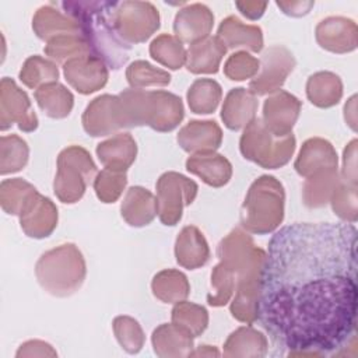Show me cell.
I'll use <instances>...</instances> for the list:
<instances>
[{"mask_svg": "<svg viewBox=\"0 0 358 358\" xmlns=\"http://www.w3.org/2000/svg\"><path fill=\"white\" fill-rule=\"evenodd\" d=\"M172 323L187 331L192 337H197L207 329L208 313L200 305L180 301L172 309Z\"/></svg>", "mask_w": 358, "mask_h": 358, "instance_id": "74e56055", "label": "cell"}, {"mask_svg": "<svg viewBox=\"0 0 358 358\" xmlns=\"http://www.w3.org/2000/svg\"><path fill=\"white\" fill-rule=\"evenodd\" d=\"M340 179L337 168L324 169L308 176L303 185V203L310 208L324 206L330 201Z\"/></svg>", "mask_w": 358, "mask_h": 358, "instance_id": "d6a6232c", "label": "cell"}, {"mask_svg": "<svg viewBox=\"0 0 358 358\" xmlns=\"http://www.w3.org/2000/svg\"><path fill=\"white\" fill-rule=\"evenodd\" d=\"M294 67L295 59L285 46H270L262 56L259 73L249 83L250 92L255 95H266L280 91Z\"/></svg>", "mask_w": 358, "mask_h": 358, "instance_id": "8fae6325", "label": "cell"}, {"mask_svg": "<svg viewBox=\"0 0 358 358\" xmlns=\"http://www.w3.org/2000/svg\"><path fill=\"white\" fill-rule=\"evenodd\" d=\"M38 192L31 183L21 178L6 179L0 185V203L7 214L20 215L28 199Z\"/></svg>", "mask_w": 358, "mask_h": 358, "instance_id": "ab89813d", "label": "cell"}, {"mask_svg": "<svg viewBox=\"0 0 358 358\" xmlns=\"http://www.w3.org/2000/svg\"><path fill=\"white\" fill-rule=\"evenodd\" d=\"M32 28L38 38L48 42L62 35H83L77 21L52 6H43L36 11Z\"/></svg>", "mask_w": 358, "mask_h": 358, "instance_id": "484cf974", "label": "cell"}, {"mask_svg": "<svg viewBox=\"0 0 358 358\" xmlns=\"http://www.w3.org/2000/svg\"><path fill=\"white\" fill-rule=\"evenodd\" d=\"M260 60L246 52H236L231 55L224 66V73L229 80L243 81L252 78L259 73Z\"/></svg>", "mask_w": 358, "mask_h": 358, "instance_id": "7dc6e473", "label": "cell"}, {"mask_svg": "<svg viewBox=\"0 0 358 358\" xmlns=\"http://www.w3.org/2000/svg\"><path fill=\"white\" fill-rule=\"evenodd\" d=\"M284 187L274 176L257 178L241 208L242 228L257 235L273 232L284 218Z\"/></svg>", "mask_w": 358, "mask_h": 358, "instance_id": "5b68a950", "label": "cell"}, {"mask_svg": "<svg viewBox=\"0 0 358 358\" xmlns=\"http://www.w3.org/2000/svg\"><path fill=\"white\" fill-rule=\"evenodd\" d=\"M13 123H17L22 131H34L38 127V117L28 95L17 87L14 80L4 77L0 90V129L4 131Z\"/></svg>", "mask_w": 358, "mask_h": 358, "instance_id": "4fadbf2b", "label": "cell"}, {"mask_svg": "<svg viewBox=\"0 0 358 358\" xmlns=\"http://www.w3.org/2000/svg\"><path fill=\"white\" fill-rule=\"evenodd\" d=\"M152 294L165 303L185 301L190 292L186 275L178 270H162L154 275L151 282Z\"/></svg>", "mask_w": 358, "mask_h": 358, "instance_id": "836d02e7", "label": "cell"}, {"mask_svg": "<svg viewBox=\"0 0 358 358\" xmlns=\"http://www.w3.org/2000/svg\"><path fill=\"white\" fill-rule=\"evenodd\" d=\"M126 78L131 88L143 90L148 85L165 87L171 83V76L162 69H157L148 62L136 60L126 70Z\"/></svg>", "mask_w": 358, "mask_h": 358, "instance_id": "b9f144b4", "label": "cell"}, {"mask_svg": "<svg viewBox=\"0 0 358 358\" xmlns=\"http://www.w3.org/2000/svg\"><path fill=\"white\" fill-rule=\"evenodd\" d=\"M35 99L43 113L53 119H63L69 116L74 105L73 94L59 83H50L39 87L35 91Z\"/></svg>", "mask_w": 358, "mask_h": 358, "instance_id": "1f68e13d", "label": "cell"}, {"mask_svg": "<svg viewBox=\"0 0 358 358\" xmlns=\"http://www.w3.org/2000/svg\"><path fill=\"white\" fill-rule=\"evenodd\" d=\"M83 126L92 137L108 136L123 127H129L120 96L105 94L95 98L84 110Z\"/></svg>", "mask_w": 358, "mask_h": 358, "instance_id": "7c38bea8", "label": "cell"}, {"mask_svg": "<svg viewBox=\"0 0 358 358\" xmlns=\"http://www.w3.org/2000/svg\"><path fill=\"white\" fill-rule=\"evenodd\" d=\"M357 228L295 222L268 242L257 319L287 355H333L355 341Z\"/></svg>", "mask_w": 358, "mask_h": 358, "instance_id": "6da1fadb", "label": "cell"}, {"mask_svg": "<svg viewBox=\"0 0 358 358\" xmlns=\"http://www.w3.org/2000/svg\"><path fill=\"white\" fill-rule=\"evenodd\" d=\"M211 285L214 294L207 295L208 305L224 306L235 291V277L232 270L220 262L211 273Z\"/></svg>", "mask_w": 358, "mask_h": 358, "instance_id": "7bdbcfd3", "label": "cell"}, {"mask_svg": "<svg viewBox=\"0 0 358 358\" xmlns=\"http://www.w3.org/2000/svg\"><path fill=\"white\" fill-rule=\"evenodd\" d=\"M222 96L221 85L211 78L196 80L187 91V102L192 112L199 115L213 113Z\"/></svg>", "mask_w": 358, "mask_h": 358, "instance_id": "e575fe53", "label": "cell"}, {"mask_svg": "<svg viewBox=\"0 0 358 358\" xmlns=\"http://www.w3.org/2000/svg\"><path fill=\"white\" fill-rule=\"evenodd\" d=\"M186 169L213 187L227 185L232 176L231 162L214 151L193 154L186 161Z\"/></svg>", "mask_w": 358, "mask_h": 358, "instance_id": "7402d4cb", "label": "cell"}, {"mask_svg": "<svg viewBox=\"0 0 358 358\" xmlns=\"http://www.w3.org/2000/svg\"><path fill=\"white\" fill-rule=\"evenodd\" d=\"M176 138L187 152H208L221 145L222 131L214 120H192L180 129Z\"/></svg>", "mask_w": 358, "mask_h": 358, "instance_id": "d6986e66", "label": "cell"}, {"mask_svg": "<svg viewBox=\"0 0 358 358\" xmlns=\"http://www.w3.org/2000/svg\"><path fill=\"white\" fill-rule=\"evenodd\" d=\"M267 338L250 324L239 327L224 344L225 357H264L267 352Z\"/></svg>", "mask_w": 358, "mask_h": 358, "instance_id": "f546056e", "label": "cell"}, {"mask_svg": "<svg viewBox=\"0 0 358 358\" xmlns=\"http://www.w3.org/2000/svg\"><path fill=\"white\" fill-rule=\"evenodd\" d=\"M85 273L84 257L73 243H64L48 250L35 266L38 282L55 296L74 294L84 282Z\"/></svg>", "mask_w": 358, "mask_h": 358, "instance_id": "8992f818", "label": "cell"}, {"mask_svg": "<svg viewBox=\"0 0 358 358\" xmlns=\"http://www.w3.org/2000/svg\"><path fill=\"white\" fill-rule=\"evenodd\" d=\"M59 78V70L55 63L35 55L25 60L21 71H20V80L28 87V88H38L39 85L57 83Z\"/></svg>", "mask_w": 358, "mask_h": 358, "instance_id": "f35d334b", "label": "cell"}, {"mask_svg": "<svg viewBox=\"0 0 358 358\" xmlns=\"http://www.w3.org/2000/svg\"><path fill=\"white\" fill-rule=\"evenodd\" d=\"M227 53L218 36H207L192 43L186 52V69L193 74H214Z\"/></svg>", "mask_w": 358, "mask_h": 358, "instance_id": "44dd1931", "label": "cell"}, {"mask_svg": "<svg viewBox=\"0 0 358 358\" xmlns=\"http://www.w3.org/2000/svg\"><path fill=\"white\" fill-rule=\"evenodd\" d=\"M197 185L178 172H165L157 182V207L164 225H176L185 206L197 196Z\"/></svg>", "mask_w": 358, "mask_h": 358, "instance_id": "9c48e42d", "label": "cell"}, {"mask_svg": "<svg viewBox=\"0 0 358 358\" xmlns=\"http://www.w3.org/2000/svg\"><path fill=\"white\" fill-rule=\"evenodd\" d=\"M214 24V15L210 8L201 3L190 4L175 17L173 31L176 38L183 43H194L208 36Z\"/></svg>", "mask_w": 358, "mask_h": 358, "instance_id": "e0dca14e", "label": "cell"}, {"mask_svg": "<svg viewBox=\"0 0 358 358\" xmlns=\"http://www.w3.org/2000/svg\"><path fill=\"white\" fill-rule=\"evenodd\" d=\"M337 168V154L333 145L323 138L315 137L303 143L295 161V171L308 178L324 169Z\"/></svg>", "mask_w": 358, "mask_h": 358, "instance_id": "ffe728a7", "label": "cell"}, {"mask_svg": "<svg viewBox=\"0 0 358 358\" xmlns=\"http://www.w3.org/2000/svg\"><path fill=\"white\" fill-rule=\"evenodd\" d=\"M316 41L334 53L351 52L357 48V25L344 17H329L317 24Z\"/></svg>", "mask_w": 358, "mask_h": 358, "instance_id": "ac0fdd59", "label": "cell"}, {"mask_svg": "<svg viewBox=\"0 0 358 358\" xmlns=\"http://www.w3.org/2000/svg\"><path fill=\"white\" fill-rule=\"evenodd\" d=\"M20 224L29 238H46L57 225V208L50 199L35 192L20 213Z\"/></svg>", "mask_w": 358, "mask_h": 358, "instance_id": "2e32d148", "label": "cell"}, {"mask_svg": "<svg viewBox=\"0 0 358 358\" xmlns=\"http://www.w3.org/2000/svg\"><path fill=\"white\" fill-rule=\"evenodd\" d=\"M306 95L313 105L319 108H330L338 103L343 95L341 80L330 71L315 73L306 83Z\"/></svg>", "mask_w": 358, "mask_h": 358, "instance_id": "4dcf8cb0", "label": "cell"}, {"mask_svg": "<svg viewBox=\"0 0 358 358\" xmlns=\"http://www.w3.org/2000/svg\"><path fill=\"white\" fill-rule=\"evenodd\" d=\"M115 27L127 45L141 43L159 28V13L148 1H117Z\"/></svg>", "mask_w": 358, "mask_h": 358, "instance_id": "30bf717a", "label": "cell"}, {"mask_svg": "<svg viewBox=\"0 0 358 358\" xmlns=\"http://www.w3.org/2000/svg\"><path fill=\"white\" fill-rule=\"evenodd\" d=\"M122 217L131 227L148 225L158 214L157 199L154 194L141 187L133 186L127 190L124 200L122 201Z\"/></svg>", "mask_w": 358, "mask_h": 358, "instance_id": "4316f807", "label": "cell"}, {"mask_svg": "<svg viewBox=\"0 0 358 358\" xmlns=\"http://www.w3.org/2000/svg\"><path fill=\"white\" fill-rule=\"evenodd\" d=\"M355 150L357 140H352L344 150V169L343 180L351 185H357V164H355Z\"/></svg>", "mask_w": 358, "mask_h": 358, "instance_id": "681fc988", "label": "cell"}, {"mask_svg": "<svg viewBox=\"0 0 358 358\" xmlns=\"http://www.w3.org/2000/svg\"><path fill=\"white\" fill-rule=\"evenodd\" d=\"M175 256L179 266L196 270L210 259V249L206 238L194 225L185 227L176 238Z\"/></svg>", "mask_w": 358, "mask_h": 358, "instance_id": "603a6c76", "label": "cell"}, {"mask_svg": "<svg viewBox=\"0 0 358 358\" xmlns=\"http://www.w3.org/2000/svg\"><path fill=\"white\" fill-rule=\"evenodd\" d=\"M129 127L147 124L157 131H171L183 119L182 99L166 91L129 88L119 94Z\"/></svg>", "mask_w": 358, "mask_h": 358, "instance_id": "277c9868", "label": "cell"}, {"mask_svg": "<svg viewBox=\"0 0 358 358\" xmlns=\"http://www.w3.org/2000/svg\"><path fill=\"white\" fill-rule=\"evenodd\" d=\"M113 331L115 336L129 354H136L143 348L144 344V333L137 320L130 316H117L113 320Z\"/></svg>", "mask_w": 358, "mask_h": 358, "instance_id": "ee69618b", "label": "cell"}, {"mask_svg": "<svg viewBox=\"0 0 358 358\" xmlns=\"http://www.w3.org/2000/svg\"><path fill=\"white\" fill-rule=\"evenodd\" d=\"M277 6L287 15L301 17L309 13V10L315 6V1H277Z\"/></svg>", "mask_w": 358, "mask_h": 358, "instance_id": "f907efd6", "label": "cell"}, {"mask_svg": "<svg viewBox=\"0 0 358 358\" xmlns=\"http://www.w3.org/2000/svg\"><path fill=\"white\" fill-rule=\"evenodd\" d=\"M137 145L130 133H117L96 147V155L106 169L126 172L134 162Z\"/></svg>", "mask_w": 358, "mask_h": 358, "instance_id": "d4e9b609", "label": "cell"}, {"mask_svg": "<svg viewBox=\"0 0 358 358\" xmlns=\"http://www.w3.org/2000/svg\"><path fill=\"white\" fill-rule=\"evenodd\" d=\"M126 183V172H117L103 168L94 179V189L102 203H113L122 194Z\"/></svg>", "mask_w": 358, "mask_h": 358, "instance_id": "f6af8a7d", "label": "cell"}, {"mask_svg": "<svg viewBox=\"0 0 358 358\" xmlns=\"http://www.w3.org/2000/svg\"><path fill=\"white\" fill-rule=\"evenodd\" d=\"M236 7L239 11L248 17L249 20H257L263 15L267 3H259V1H236Z\"/></svg>", "mask_w": 358, "mask_h": 358, "instance_id": "816d5d0a", "label": "cell"}, {"mask_svg": "<svg viewBox=\"0 0 358 358\" xmlns=\"http://www.w3.org/2000/svg\"><path fill=\"white\" fill-rule=\"evenodd\" d=\"M151 340L158 357H189L192 354L193 337L173 323L157 327Z\"/></svg>", "mask_w": 358, "mask_h": 358, "instance_id": "f1b7e54d", "label": "cell"}, {"mask_svg": "<svg viewBox=\"0 0 358 358\" xmlns=\"http://www.w3.org/2000/svg\"><path fill=\"white\" fill-rule=\"evenodd\" d=\"M190 355H201V357L203 355H215V357H218L220 352L215 348L210 347V345H200V348L193 351Z\"/></svg>", "mask_w": 358, "mask_h": 358, "instance_id": "f5cc1de1", "label": "cell"}, {"mask_svg": "<svg viewBox=\"0 0 358 358\" xmlns=\"http://www.w3.org/2000/svg\"><path fill=\"white\" fill-rule=\"evenodd\" d=\"M150 55L154 60L171 70H178L186 63V50L183 43L176 36L168 34H162L151 42Z\"/></svg>", "mask_w": 358, "mask_h": 358, "instance_id": "d590c367", "label": "cell"}, {"mask_svg": "<svg viewBox=\"0 0 358 358\" xmlns=\"http://www.w3.org/2000/svg\"><path fill=\"white\" fill-rule=\"evenodd\" d=\"M257 106L259 102L255 94L242 87L234 88L224 101L221 117L228 129L239 130L256 119Z\"/></svg>", "mask_w": 358, "mask_h": 358, "instance_id": "cb8c5ba5", "label": "cell"}, {"mask_svg": "<svg viewBox=\"0 0 358 358\" xmlns=\"http://www.w3.org/2000/svg\"><path fill=\"white\" fill-rule=\"evenodd\" d=\"M330 201L334 214H337L341 220L351 224L357 221V185H351L340 179V183L336 187Z\"/></svg>", "mask_w": 358, "mask_h": 358, "instance_id": "bcb514c9", "label": "cell"}, {"mask_svg": "<svg viewBox=\"0 0 358 358\" xmlns=\"http://www.w3.org/2000/svg\"><path fill=\"white\" fill-rule=\"evenodd\" d=\"M59 6L78 22L92 56L113 70L126 64L131 46L119 36L115 27L117 1H62Z\"/></svg>", "mask_w": 358, "mask_h": 358, "instance_id": "3957f363", "label": "cell"}, {"mask_svg": "<svg viewBox=\"0 0 358 358\" xmlns=\"http://www.w3.org/2000/svg\"><path fill=\"white\" fill-rule=\"evenodd\" d=\"M63 71L66 80L80 94L95 92L108 81L106 64L92 55L67 60L63 66Z\"/></svg>", "mask_w": 358, "mask_h": 358, "instance_id": "9a60e30c", "label": "cell"}, {"mask_svg": "<svg viewBox=\"0 0 358 358\" xmlns=\"http://www.w3.org/2000/svg\"><path fill=\"white\" fill-rule=\"evenodd\" d=\"M295 150V137L291 134L275 137L256 117L246 127L241 137L242 155L267 169H277L285 165Z\"/></svg>", "mask_w": 358, "mask_h": 358, "instance_id": "52a82bcc", "label": "cell"}, {"mask_svg": "<svg viewBox=\"0 0 358 358\" xmlns=\"http://www.w3.org/2000/svg\"><path fill=\"white\" fill-rule=\"evenodd\" d=\"M95 175L96 165L90 152L80 145H70L57 157L55 194L60 201L73 204L83 197L87 185L95 179Z\"/></svg>", "mask_w": 358, "mask_h": 358, "instance_id": "ba28073f", "label": "cell"}, {"mask_svg": "<svg viewBox=\"0 0 358 358\" xmlns=\"http://www.w3.org/2000/svg\"><path fill=\"white\" fill-rule=\"evenodd\" d=\"M217 255L220 262L228 266L235 277V296L231 303V313L239 322L252 324L257 320L266 252L255 245L250 235L241 228H235L220 242Z\"/></svg>", "mask_w": 358, "mask_h": 358, "instance_id": "7a4b0ae2", "label": "cell"}, {"mask_svg": "<svg viewBox=\"0 0 358 358\" xmlns=\"http://www.w3.org/2000/svg\"><path fill=\"white\" fill-rule=\"evenodd\" d=\"M301 101L287 91H277L264 101L263 123L275 137L291 134L301 112Z\"/></svg>", "mask_w": 358, "mask_h": 358, "instance_id": "5bb4252c", "label": "cell"}, {"mask_svg": "<svg viewBox=\"0 0 358 358\" xmlns=\"http://www.w3.org/2000/svg\"><path fill=\"white\" fill-rule=\"evenodd\" d=\"M46 357V355H50V357H55L56 355V351L52 348L50 344L48 343H43V341H38V340H32V341H27L24 343L22 345H20L15 357Z\"/></svg>", "mask_w": 358, "mask_h": 358, "instance_id": "c3c4849f", "label": "cell"}, {"mask_svg": "<svg viewBox=\"0 0 358 358\" xmlns=\"http://www.w3.org/2000/svg\"><path fill=\"white\" fill-rule=\"evenodd\" d=\"M45 53L59 63H66V60L91 55V49L83 35H62L48 42Z\"/></svg>", "mask_w": 358, "mask_h": 358, "instance_id": "60d3db41", "label": "cell"}, {"mask_svg": "<svg viewBox=\"0 0 358 358\" xmlns=\"http://www.w3.org/2000/svg\"><path fill=\"white\" fill-rule=\"evenodd\" d=\"M0 172L1 175L21 171L29 155V148L20 136L10 134L0 138Z\"/></svg>", "mask_w": 358, "mask_h": 358, "instance_id": "8d00e7d4", "label": "cell"}, {"mask_svg": "<svg viewBox=\"0 0 358 358\" xmlns=\"http://www.w3.org/2000/svg\"><path fill=\"white\" fill-rule=\"evenodd\" d=\"M217 36L225 45V48H245L252 52H260L263 49V35L260 27L245 25L235 15H231L221 22Z\"/></svg>", "mask_w": 358, "mask_h": 358, "instance_id": "83f0119b", "label": "cell"}]
</instances>
